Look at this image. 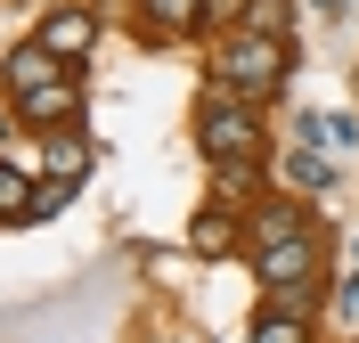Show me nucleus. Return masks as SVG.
<instances>
[{
	"label": "nucleus",
	"mask_w": 359,
	"mask_h": 343,
	"mask_svg": "<svg viewBox=\"0 0 359 343\" xmlns=\"http://www.w3.org/2000/svg\"><path fill=\"white\" fill-rule=\"evenodd\" d=\"M253 343H311V319H302V311H278V302H269L262 319H253Z\"/></svg>",
	"instance_id": "obj_11"
},
{
	"label": "nucleus",
	"mask_w": 359,
	"mask_h": 343,
	"mask_svg": "<svg viewBox=\"0 0 359 343\" xmlns=\"http://www.w3.org/2000/svg\"><path fill=\"white\" fill-rule=\"evenodd\" d=\"M196 147L221 172H262L269 163V139H262V114H253V98H229V90H212L196 107Z\"/></svg>",
	"instance_id": "obj_2"
},
{
	"label": "nucleus",
	"mask_w": 359,
	"mask_h": 343,
	"mask_svg": "<svg viewBox=\"0 0 359 343\" xmlns=\"http://www.w3.org/2000/svg\"><path fill=\"white\" fill-rule=\"evenodd\" d=\"M278 180H286V188H302V196H327V188H335V172H327V156H318V147H294Z\"/></svg>",
	"instance_id": "obj_8"
},
{
	"label": "nucleus",
	"mask_w": 359,
	"mask_h": 343,
	"mask_svg": "<svg viewBox=\"0 0 359 343\" xmlns=\"http://www.w3.org/2000/svg\"><path fill=\"white\" fill-rule=\"evenodd\" d=\"M311 8H327V17H343V8H351V0H311Z\"/></svg>",
	"instance_id": "obj_17"
},
{
	"label": "nucleus",
	"mask_w": 359,
	"mask_h": 343,
	"mask_svg": "<svg viewBox=\"0 0 359 343\" xmlns=\"http://www.w3.org/2000/svg\"><path fill=\"white\" fill-rule=\"evenodd\" d=\"M33 41H41L57 66H82L90 49H98V17H90V8H49V17L33 25Z\"/></svg>",
	"instance_id": "obj_3"
},
{
	"label": "nucleus",
	"mask_w": 359,
	"mask_h": 343,
	"mask_svg": "<svg viewBox=\"0 0 359 343\" xmlns=\"http://www.w3.org/2000/svg\"><path fill=\"white\" fill-rule=\"evenodd\" d=\"M0 221H33V172L0 156Z\"/></svg>",
	"instance_id": "obj_10"
},
{
	"label": "nucleus",
	"mask_w": 359,
	"mask_h": 343,
	"mask_svg": "<svg viewBox=\"0 0 359 343\" xmlns=\"http://www.w3.org/2000/svg\"><path fill=\"white\" fill-rule=\"evenodd\" d=\"M74 107H82V90H74V74H66V82H49V90H33V98H25V123H33V131H66V123H74Z\"/></svg>",
	"instance_id": "obj_5"
},
{
	"label": "nucleus",
	"mask_w": 359,
	"mask_h": 343,
	"mask_svg": "<svg viewBox=\"0 0 359 343\" xmlns=\"http://www.w3.org/2000/svg\"><path fill=\"white\" fill-rule=\"evenodd\" d=\"M74 188H82V180H57V172H49V180L33 188V221H41V213H57V205H66V196H74Z\"/></svg>",
	"instance_id": "obj_15"
},
{
	"label": "nucleus",
	"mask_w": 359,
	"mask_h": 343,
	"mask_svg": "<svg viewBox=\"0 0 359 343\" xmlns=\"http://www.w3.org/2000/svg\"><path fill=\"white\" fill-rule=\"evenodd\" d=\"M237 237H245L237 213H212V205H204L196 221H188V246H196V253H237Z\"/></svg>",
	"instance_id": "obj_7"
},
{
	"label": "nucleus",
	"mask_w": 359,
	"mask_h": 343,
	"mask_svg": "<svg viewBox=\"0 0 359 343\" xmlns=\"http://www.w3.org/2000/svg\"><path fill=\"white\" fill-rule=\"evenodd\" d=\"M237 33H269V41H294V0H245V25Z\"/></svg>",
	"instance_id": "obj_9"
},
{
	"label": "nucleus",
	"mask_w": 359,
	"mask_h": 343,
	"mask_svg": "<svg viewBox=\"0 0 359 343\" xmlns=\"http://www.w3.org/2000/svg\"><path fill=\"white\" fill-rule=\"evenodd\" d=\"M302 131H311V139H327V147H359V114H311Z\"/></svg>",
	"instance_id": "obj_14"
},
{
	"label": "nucleus",
	"mask_w": 359,
	"mask_h": 343,
	"mask_svg": "<svg viewBox=\"0 0 359 343\" xmlns=\"http://www.w3.org/2000/svg\"><path fill=\"white\" fill-rule=\"evenodd\" d=\"M286 74H294V41H269V33H229L212 49V90L253 98V107L286 90Z\"/></svg>",
	"instance_id": "obj_1"
},
{
	"label": "nucleus",
	"mask_w": 359,
	"mask_h": 343,
	"mask_svg": "<svg viewBox=\"0 0 359 343\" xmlns=\"http://www.w3.org/2000/svg\"><path fill=\"white\" fill-rule=\"evenodd\" d=\"M204 25L221 33V25H245V0H204Z\"/></svg>",
	"instance_id": "obj_16"
},
{
	"label": "nucleus",
	"mask_w": 359,
	"mask_h": 343,
	"mask_svg": "<svg viewBox=\"0 0 359 343\" xmlns=\"http://www.w3.org/2000/svg\"><path fill=\"white\" fill-rule=\"evenodd\" d=\"M0 131H8V114H0Z\"/></svg>",
	"instance_id": "obj_18"
},
{
	"label": "nucleus",
	"mask_w": 359,
	"mask_h": 343,
	"mask_svg": "<svg viewBox=\"0 0 359 343\" xmlns=\"http://www.w3.org/2000/svg\"><path fill=\"white\" fill-rule=\"evenodd\" d=\"M66 74H74V66H57L41 41H17L8 58H0V82H8V98H17V107H25L33 90H49V82H66Z\"/></svg>",
	"instance_id": "obj_4"
},
{
	"label": "nucleus",
	"mask_w": 359,
	"mask_h": 343,
	"mask_svg": "<svg viewBox=\"0 0 359 343\" xmlns=\"http://www.w3.org/2000/svg\"><path fill=\"white\" fill-rule=\"evenodd\" d=\"M302 229H311L302 205H262V213H253V246H269V237H302Z\"/></svg>",
	"instance_id": "obj_12"
},
{
	"label": "nucleus",
	"mask_w": 359,
	"mask_h": 343,
	"mask_svg": "<svg viewBox=\"0 0 359 343\" xmlns=\"http://www.w3.org/2000/svg\"><path fill=\"white\" fill-rule=\"evenodd\" d=\"M139 8H147V33H163V41L204 33V0H139Z\"/></svg>",
	"instance_id": "obj_6"
},
{
	"label": "nucleus",
	"mask_w": 359,
	"mask_h": 343,
	"mask_svg": "<svg viewBox=\"0 0 359 343\" xmlns=\"http://www.w3.org/2000/svg\"><path fill=\"white\" fill-rule=\"evenodd\" d=\"M90 156H98V147H82L74 131H57V139H49V172H57V180H82V172H90Z\"/></svg>",
	"instance_id": "obj_13"
}]
</instances>
